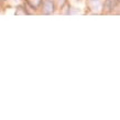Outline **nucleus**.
Masks as SVG:
<instances>
[]
</instances>
